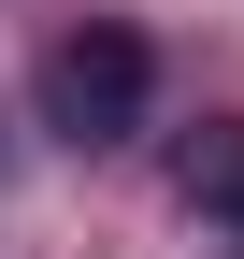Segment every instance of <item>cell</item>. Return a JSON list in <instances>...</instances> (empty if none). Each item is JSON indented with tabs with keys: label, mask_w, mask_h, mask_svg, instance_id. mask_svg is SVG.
<instances>
[{
	"label": "cell",
	"mask_w": 244,
	"mask_h": 259,
	"mask_svg": "<svg viewBox=\"0 0 244 259\" xmlns=\"http://www.w3.org/2000/svg\"><path fill=\"white\" fill-rule=\"evenodd\" d=\"M187 216L216 245H244V130H201V144H187Z\"/></svg>",
	"instance_id": "obj_2"
},
{
	"label": "cell",
	"mask_w": 244,
	"mask_h": 259,
	"mask_svg": "<svg viewBox=\"0 0 244 259\" xmlns=\"http://www.w3.org/2000/svg\"><path fill=\"white\" fill-rule=\"evenodd\" d=\"M144 87H158V58H144V29L86 15L72 44L43 58V130H57V144H130V130H144Z\"/></svg>",
	"instance_id": "obj_1"
}]
</instances>
